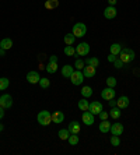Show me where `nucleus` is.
Wrapping results in <instances>:
<instances>
[{
  "instance_id": "nucleus-1",
  "label": "nucleus",
  "mask_w": 140,
  "mask_h": 155,
  "mask_svg": "<svg viewBox=\"0 0 140 155\" xmlns=\"http://www.w3.org/2000/svg\"><path fill=\"white\" fill-rule=\"evenodd\" d=\"M118 56L123 63L128 64V63H130L132 60H135V56H136V54H135V51L130 49V48H125V49L122 48V51H121V53H119Z\"/></svg>"
},
{
  "instance_id": "nucleus-2",
  "label": "nucleus",
  "mask_w": 140,
  "mask_h": 155,
  "mask_svg": "<svg viewBox=\"0 0 140 155\" xmlns=\"http://www.w3.org/2000/svg\"><path fill=\"white\" fill-rule=\"evenodd\" d=\"M36 120L41 126H48L52 123V113H49L48 110H41L38 115H36Z\"/></svg>"
},
{
  "instance_id": "nucleus-3",
  "label": "nucleus",
  "mask_w": 140,
  "mask_h": 155,
  "mask_svg": "<svg viewBox=\"0 0 140 155\" xmlns=\"http://www.w3.org/2000/svg\"><path fill=\"white\" fill-rule=\"evenodd\" d=\"M72 34L76 36V38H83V36L87 34V27H86V24H83V22H76L74 25H73Z\"/></svg>"
},
{
  "instance_id": "nucleus-4",
  "label": "nucleus",
  "mask_w": 140,
  "mask_h": 155,
  "mask_svg": "<svg viewBox=\"0 0 140 155\" xmlns=\"http://www.w3.org/2000/svg\"><path fill=\"white\" fill-rule=\"evenodd\" d=\"M46 71L49 73V74H55V73L58 71L59 66H58V56H55V54H52V56H49V60H48V64H46Z\"/></svg>"
},
{
  "instance_id": "nucleus-5",
  "label": "nucleus",
  "mask_w": 140,
  "mask_h": 155,
  "mask_svg": "<svg viewBox=\"0 0 140 155\" xmlns=\"http://www.w3.org/2000/svg\"><path fill=\"white\" fill-rule=\"evenodd\" d=\"M70 81H72L73 85H81L83 81H84V74H83V70H74L73 74L70 76Z\"/></svg>"
},
{
  "instance_id": "nucleus-6",
  "label": "nucleus",
  "mask_w": 140,
  "mask_h": 155,
  "mask_svg": "<svg viewBox=\"0 0 140 155\" xmlns=\"http://www.w3.org/2000/svg\"><path fill=\"white\" fill-rule=\"evenodd\" d=\"M88 53H90V45L87 42H81L80 45L76 46V54H79V56H87Z\"/></svg>"
},
{
  "instance_id": "nucleus-7",
  "label": "nucleus",
  "mask_w": 140,
  "mask_h": 155,
  "mask_svg": "<svg viewBox=\"0 0 140 155\" xmlns=\"http://www.w3.org/2000/svg\"><path fill=\"white\" fill-rule=\"evenodd\" d=\"M0 106L3 109H9L13 106V98L9 94H3L0 97Z\"/></svg>"
},
{
  "instance_id": "nucleus-8",
  "label": "nucleus",
  "mask_w": 140,
  "mask_h": 155,
  "mask_svg": "<svg viewBox=\"0 0 140 155\" xmlns=\"http://www.w3.org/2000/svg\"><path fill=\"white\" fill-rule=\"evenodd\" d=\"M101 97L104 98L105 101H111V99H115V90L111 88V87H107L105 90L101 91Z\"/></svg>"
},
{
  "instance_id": "nucleus-9",
  "label": "nucleus",
  "mask_w": 140,
  "mask_h": 155,
  "mask_svg": "<svg viewBox=\"0 0 140 155\" xmlns=\"http://www.w3.org/2000/svg\"><path fill=\"white\" fill-rule=\"evenodd\" d=\"M88 110H90L93 115H98L100 112H102L104 110V108H102V104L98 101H93L90 104V106H88Z\"/></svg>"
},
{
  "instance_id": "nucleus-10",
  "label": "nucleus",
  "mask_w": 140,
  "mask_h": 155,
  "mask_svg": "<svg viewBox=\"0 0 140 155\" xmlns=\"http://www.w3.org/2000/svg\"><path fill=\"white\" fill-rule=\"evenodd\" d=\"M116 14H118V11H116L115 6H108L104 10V17L107 18V20H114V18L116 17Z\"/></svg>"
},
{
  "instance_id": "nucleus-11",
  "label": "nucleus",
  "mask_w": 140,
  "mask_h": 155,
  "mask_svg": "<svg viewBox=\"0 0 140 155\" xmlns=\"http://www.w3.org/2000/svg\"><path fill=\"white\" fill-rule=\"evenodd\" d=\"M95 73H97V67H94V66H91V64L84 66V69H83V74H84V77H87V78H93V77L95 76Z\"/></svg>"
},
{
  "instance_id": "nucleus-12",
  "label": "nucleus",
  "mask_w": 140,
  "mask_h": 155,
  "mask_svg": "<svg viewBox=\"0 0 140 155\" xmlns=\"http://www.w3.org/2000/svg\"><path fill=\"white\" fill-rule=\"evenodd\" d=\"M39 80H41V76H39V73L38 71H28L27 73V81H28L29 84H36V83H39Z\"/></svg>"
},
{
  "instance_id": "nucleus-13",
  "label": "nucleus",
  "mask_w": 140,
  "mask_h": 155,
  "mask_svg": "<svg viewBox=\"0 0 140 155\" xmlns=\"http://www.w3.org/2000/svg\"><path fill=\"white\" fill-rule=\"evenodd\" d=\"M81 119H83V123L86 124V126H91L94 123V115L90 112V110H84V113H83V116H81Z\"/></svg>"
},
{
  "instance_id": "nucleus-14",
  "label": "nucleus",
  "mask_w": 140,
  "mask_h": 155,
  "mask_svg": "<svg viewBox=\"0 0 140 155\" xmlns=\"http://www.w3.org/2000/svg\"><path fill=\"white\" fill-rule=\"evenodd\" d=\"M109 131H111L114 136H121V134L123 133V124L122 123H112Z\"/></svg>"
},
{
  "instance_id": "nucleus-15",
  "label": "nucleus",
  "mask_w": 140,
  "mask_h": 155,
  "mask_svg": "<svg viewBox=\"0 0 140 155\" xmlns=\"http://www.w3.org/2000/svg\"><path fill=\"white\" fill-rule=\"evenodd\" d=\"M73 71H74V67L70 64H65L63 67H62L60 73H62V76L65 77V78H70V76L73 74Z\"/></svg>"
},
{
  "instance_id": "nucleus-16",
  "label": "nucleus",
  "mask_w": 140,
  "mask_h": 155,
  "mask_svg": "<svg viewBox=\"0 0 140 155\" xmlns=\"http://www.w3.org/2000/svg\"><path fill=\"white\" fill-rule=\"evenodd\" d=\"M129 102H130L129 98L123 95V97H119L118 98V101H116V106H118L119 109H126L128 106H129Z\"/></svg>"
},
{
  "instance_id": "nucleus-17",
  "label": "nucleus",
  "mask_w": 140,
  "mask_h": 155,
  "mask_svg": "<svg viewBox=\"0 0 140 155\" xmlns=\"http://www.w3.org/2000/svg\"><path fill=\"white\" fill-rule=\"evenodd\" d=\"M63 120H65V115H63V112L56 110V112L52 113V122L53 123H63Z\"/></svg>"
},
{
  "instance_id": "nucleus-18",
  "label": "nucleus",
  "mask_w": 140,
  "mask_h": 155,
  "mask_svg": "<svg viewBox=\"0 0 140 155\" xmlns=\"http://www.w3.org/2000/svg\"><path fill=\"white\" fill-rule=\"evenodd\" d=\"M80 130H81V127H80L79 122H72L69 124V131H70V134H79Z\"/></svg>"
},
{
  "instance_id": "nucleus-19",
  "label": "nucleus",
  "mask_w": 140,
  "mask_h": 155,
  "mask_svg": "<svg viewBox=\"0 0 140 155\" xmlns=\"http://www.w3.org/2000/svg\"><path fill=\"white\" fill-rule=\"evenodd\" d=\"M11 46H13V41H11L10 38H3V39L0 41V48L4 49V51L11 49Z\"/></svg>"
},
{
  "instance_id": "nucleus-20",
  "label": "nucleus",
  "mask_w": 140,
  "mask_h": 155,
  "mask_svg": "<svg viewBox=\"0 0 140 155\" xmlns=\"http://www.w3.org/2000/svg\"><path fill=\"white\" fill-rule=\"evenodd\" d=\"M98 129H100L101 133H108L109 130H111V123L108 122V120H101L100 123V126H98Z\"/></svg>"
},
{
  "instance_id": "nucleus-21",
  "label": "nucleus",
  "mask_w": 140,
  "mask_h": 155,
  "mask_svg": "<svg viewBox=\"0 0 140 155\" xmlns=\"http://www.w3.org/2000/svg\"><path fill=\"white\" fill-rule=\"evenodd\" d=\"M121 51H122V45L121 43H112L111 48H109V53L115 54V56H118L121 53Z\"/></svg>"
},
{
  "instance_id": "nucleus-22",
  "label": "nucleus",
  "mask_w": 140,
  "mask_h": 155,
  "mask_svg": "<svg viewBox=\"0 0 140 155\" xmlns=\"http://www.w3.org/2000/svg\"><path fill=\"white\" fill-rule=\"evenodd\" d=\"M77 106H79V109L81 110V112H84V110H88V106H90V102L87 101V98H83V99H80L79 104H77Z\"/></svg>"
},
{
  "instance_id": "nucleus-23",
  "label": "nucleus",
  "mask_w": 140,
  "mask_h": 155,
  "mask_svg": "<svg viewBox=\"0 0 140 155\" xmlns=\"http://www.w3.org/2000/svg\"><path fill=\"white\" fill-rule=\"evenodd\" d=\"M122 109H119L118 106H114V108H111V112H109V116H111L112 119H119L121 117V115H122V112H121Z\"/></svg>"
},
{
  "instance_id": "nucleus-24",
  "label": "nucleus",
  "mask_w": 140,
  "mask_h": 155,
  "mask_svg": "<svg viewBox=\"0 0 140 155\" xmlns=\"http://www.w3.org/2000/svg\"><path fill=\"white\" fill-rule=\"evenodd\" d=\"M58 6H59V0H46L45 2V8H48V10H53Z\"/></svg>"
},
{
  "instance_id": "nucleus-25",
  "label": "nucleus",
  "mask_w": 140,
  "mask_h": 155,
  "mask_svg": "<svg viewBox=\"0 0 140 155\" xmlns=\"http://www.w3.org/2000/svg\"><path fill=\"white\" fill-rule=\"evenodd\" d=\"M81 95H83V98H90L93 95V88L88 85H84L81 88Z\"/></svg>"
},
{
  "instance_id": "nucleus-26",
  "label": "nucleus",
  "mask_w": 140,
  "mask_h": 155,
  "mask_svg": "<svg viewBox=\"0 0 140 155\" xmlns=\"http://www.w3.org/2000/svg\"><path fill=\"white\" fill-rule=\"evenodd\" d=\"M67 141H69V144L70 145H77L79 144V141H80L79 134H70L69 138H67Z\"/></svg>"
},
{
  "instance_id": "nucleus-27",
  "label": "nucleus",
  "mask_w": 140,
  "mask_h": 155,
  "mask_svg": "<svg viewBox=\"0 0 140 155\" xmlns=\"http://www.w3.org/2000/svg\"><path fill=\"white\" fill-rule=\"evenodd\" d=\"M9 85H10V81H9V78H6V77H2V78H0V91L7 90Z\"/></svg>"
},
{
  "instance_id": "nucleus-28",
  "label": "nucleus",
  "mask_w": 140,
  "mask_h": 155,
  "mask_svg": "<svg viewBox=\"0 0 140 155\" xmlns=\"http://www.w3.org/2000/svg\"><path fill=\"white\" fill-rule=\"evenodd\" d=\"M59 138L60 140H67L69 138V136H70V131H69V129H62V130H59Z\"/></svg>"
},
{
  "instance_id": "nucleus-29",
  "label": "nucleus",
  "mask_w": 140,
  "mask_h": 155,
  "mask_svg": "<svg viewBox=\"0 0 140 155\" xmlns=\"http://www.w3.org/2000/svg\"><path fill=\"white\" fill-rule=\"evenodd\" d=\"M66 56H74L76 54V48H73L72 45H66V48L63 49Z\"/></svg>"
},
{
  "instance_id": "nucleus-30",
  "label": "nucleus",
  "mask_w": 140,
  "mask_h": 155,
  "mask_svg": "<svg viewBox=\"0 0 140 155\" xmlns=\"http://www.w3.org/2000/svg\"><path fill=\"white\" fill-rule=\"evenodd\" d=\"M84 63H86V64H91V66H94V67H98V66H100V59L98 58H88Z\"/></svg>"
},
{
  "instance_id": "nucleus-31",
  "label": "nucleus",
  "mask_w": 140,
  "mask_h": 155,
  "mask_svg": "<svg viewBox=\"0 0 140 155\" xmlns=\"http://www.w3.org/2000/svg\"><path fill=\"white\" fill-rule=\"evenodd\" d=\"M76 41V36L73 34H66L65 35V43L66 45H73Z\"/></svg>"
},
{
  "instance_id": "nucleus-32",
  "label": "nucleus",
  "mask_w": 140,
  "mask_h": 155,
  "mask_svg": "<svg viewBox=\"0 0 140 155\" xmlns=\"http://www.w3.org/2000/svg\"><path fill=\"white\" fill-rule=\"evenodd\" d=\"M39 87L41 88H43V90H46V88H49V85H50V81H49V78H42L41 77V80H39Z\"/></svg>"
},
{
  "instance_id": "nucleus-33",
  "label": "nucleus",
  "mask_w": 140,
  "mask_h": 155,
  "mask_svg": "<svg viewBox=\"0 0 140 155\" xmlns=\"http://www.w3.org/2000/svg\"><path fill=\"white\" fill-rule=\"evenodd\" d=\"M116 78L115 77H108L107 78V87H111V88H115L116 87Z\"/></svg>"
},
{
  "instance_id": "nucleus-34",
  "label": "nucleus",
  "mask_w": 140,
  "mask_h": 155,
  "mask_svg": "<svg viewBox=\"0 0 140 155\" xmlns=\"http://www.w3.org/2000/svg\"><path fill=\"white\" fill-rule=\"evenodd\" d=\"M84 66H86V63H84V60H81V59H77V60L74 61L76 70H83L84 69Z\"/></svg>"
},
{
  "instance_id": "nucleus-35",
  "label": "nucleus",
  "mask_w": 140,
  "mask_h": 155,
  "mask_svg": "<svg viewBox=\"0 0 140 155\" xmlns=\"http://www.w3.org/2000/svg\"><path fill=\"white\" fill-rule=\"evenodd\" d=\"M111 144L114 145V147H119V145H121V140H119V136H114V134H112V137H111Z\"/></svg>"
},
{
  "instance_id": "nucleus-36",
  "label": "nucleus",
  "mask_w": 140,
  "mask_h": 155,
  "mask_svg": "<svg viewBox=\"0 0 140 155\" xmlns=\"http://www.w3.org/2000/svg\"><path fill=\"white\" fill-rule=\"evenodd\" d=\"M123 64H125V63H123V61L121 60L119 58H116V59H115V61H114V66H115L116 69H122Z\"/></svg>"
},
{
  "instance_id": "nucleus-37",
  "label": "nucleus",
  "mask_w": 140,
  "mask_h": 155,
  "mask_svg": "<svg viewBox=\"0 0 140 155\" xmlns=\"http://www.w3.org/2000/svg\"><path fill=\"white\" fill-rule=\"evenodd\" d=\"M98 116H100L101 120H107L108 117H109V113H107V112H104V110H102V112L98 113Z\"/></svg>"
},
{
  "instance_id": "nucleus-38",
  "label": "nucleus",
  "mask_w": 140,
  "mask_h": 155,
  "mask_svg": "<svg viewBox=\"0 0 140 155\" xmlns=\"http://www.w3.org/2000/svg\"><path fill=\"white\" fill-rule=\"evenodd\" d=\"M115 59H116L115 54H111V53H109V56H108V61H109V63H114V61H115Z\"/></svg>"
},
{
  "instance_id": "nucleus-39",
  "label": "nucleus",
  "mask_w": 140,
  "mask_h": 155,
  "mask_svg": "<svg viewBox=\"0 0 140 155\" xmlns=\"http://www.w3.org/2000/svg\"><path fill=\"white\" fill-rule=\"evenodd\" d=\"M4 117V109L0 106V119H3Z\"/></svg>"
},
{
  "instance_id": "nucleus-40",
  "label": "nucleus",
  "mask_w": 140,
  "mask_h": 155,
  "mask_svg": "<svg viewBox=\"0 0 140 155\" xmlns=\"http://www.w3.org/2000/svg\"><path fill=\"white\" fill-rule=\"evenodd\" d=\"M109 106H111V108H114V106H116V101H114V99H111V101H109Z\"/></svg>"
},
{
  "instance_id": "nucleus-41",
  "label": "nucleus",
  "mask_w": 140,
  "mask_h": 155,
  "mask_svg": "<svg viewBox=\"0 0 140 155\" xmlns=\"http://www.w3.org/2000/svg\"><path fill=\"white\" fill-rule=\"evenodd\" d=\"M116 2H118V0H108V3H109V6H115Z\"/></svg>"
},
{
  "instance_id": "nucleus-42",
  "label": "nucleus",
  "mask_w": 140,
  "mask_h": 155,
  "mask_svg": "<svg viewBox=\"0 0 140 155\" xmlns=\"http://www.w3.org/2000/svg\"><path fill=\"white\" fill-rule=\"evenodd\" d=\"M4 54H6V51H4V49H2V48H0V56H4Z\"/></svg>"
},
{
  "instance_id": "nucleus-43",
  "label": "nucleus",
  "mask_w": 140,
  "mask_h": 155,
  "mask_svg": "<svg viewBox=\"0 0 140 155\" xmlns=\"http://www.w3.org/2000/svg\"><path fill=\"white\" fill-rule=\"evenodd\" d=\"M3 129H4V127H3V124L0 123V131H3Z\"/></svg>"
}]
</instances>
